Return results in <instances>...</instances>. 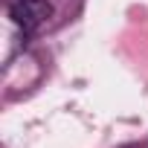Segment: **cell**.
I'll return each mask as SVG.
<instances>
[{
	"mask_svg": "<svg viewBox=\"0 0 148 148\" xmlns=\"http://www.w3.org/2000/svg\"><path fill=\"white\" fill-rule=\"evenodd\" d=\"M9 18L23 32H38L41 26L49 23L52 3H47V0H15V3L9 6Z\"/></svg>",
	"mask_w": 148,
	"mask_h": 148,
	"instance_id": "1",
	"label": "cell"
}]
</instances>
